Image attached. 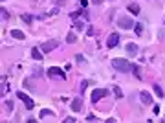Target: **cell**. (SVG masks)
<instances>
[{"instance_id":"cell-4","label":"cell","mask_w":165,"mask_h":123,"mask_svg":"<svg viewBox=\"0 0 165 123\" xmlns=\"http://www.w3.org/2000/svg\"><path fill=\"white\" fill-rule=\"evenodd\" d=\"M117 26L121 29H132L134 28V20L130 17H121V18H117Z\"/></svg>"},{"instance_id":"cell-5","label":"cell","mask_w":165,"mask_h":123,"mask_svg":"<svg viewBox=\"0 0 165 123\" xmlns=\"http://www.w3.org/2000/svg\"><path fill=\"white\" fill-rule=\"evenodd\" d=\"M57 46H59V41H55V39H53V41H46L44 44H41L39 48L42 50V53H50V52H53Z\"/></svg>"},{"instance_id":"cell-31","label":"cell","mask_w":165,"mask_h":123,"mask_svg":"<svg viewBox=\"0 0 165 123\" xmlns=\"http://www.w3.org/2000/svg\"><path fill=\"white\" fill-rule=\"evenodd\" d=\"M88 6V0H81V7L84 9V7H86Z\"/></svg>"},{"instance_id":"cell-25","label":"cell","mask_w":165,"mask_h":123,"mask_svg":"<svg viewBox=\"0 0 165 123\" xmlns=\"http://www.w3.org/2000/svg\"><path fill=\"white\" fill-rule=\"evenodd\" d=\"M73 28H75V29H81V28H83V22H81V20H73Z\"/></svg>"},{"instance_id":"cell-21","label":"cell","mask_w":165,"mask_h":123,"mask_svg":"<svg viewBox=\"0 0 165 123\" xmlns=\"http://www.w3.org/2000/svg\"><path fill=\"white\" fill-rule=\"evenodd\" d=\"M134 31H136V35H141V29H143V26H141V24H134Z\"/></svg>"},{"instance_id":"cell-10","label":"cell","mask_w":165,"mask_h":123,"mask_svg":"<svg viewBox=\"0 0 165 123\" xmlns=\"http://www.w3.org/2000/svg\"><path fill=\"white\" fill-rule=\"evenodd\" d=\"M81 109H83V101L79 99V97H75V99L72 101V110H75V112H79V110H81Z\"/></svg>"},{"instance_id":"cell-19","label":"cell","mask_w":165,"mask_h":123,"mask_svg":"<svg viewBox=\"0 0 165 123\" xmlns=\"http://www.w3.org/2000/svg\"><path fill=\"white\" fill-rule=\"evenodd\" d=\"M0 17H2V20H7V18H9V13L4 9V6L0 7Z\"/></svg>"},{"instance_id":"cell-22","label":"cell","mask_w":165,"mask_h":123,"mask_svg":"<svg viewBox=\"0 0 165 123\" xmlns=\"http://www.w3.org/2000/svg\"><path fill=\"white\" fill-rule=\"evenodd\" d=\"M46 116H53V112L48 110V109H42L41 110V118H46Z\"/></svg>"},{"instance_id":"cell-29","label":"cell","mask_w":165,"mask_h":123,"mask_svg":"<svg viewBox=\"0 0 165 123\" xmlns=\"http://www.w3.org/2000/svg\"><path fill=\"white\" fill-rule=\"evenodd\" d=\"M90 2H92L94 6H101V4H103V0H90Z\"/></svg>"},{"instance_id":"cell-20","label":"cell","mask_w":165,"mask_h":123,"mask_svg":"<svg viewBox=\"0 0 165 123\" xmlns=\"http://www.w3.org/2000/svg\"><path fill=\"white\" fill-rule=\"evenodd\" d=\"M20 17H22V20L26 22V24H31V20H33V18H31V15H28V13H24V15H20Z\"/></svg>"},{"instance_id":"cell-11","label":"cell","mask_w":165,"mask_h":123,"mask_svg":"<svg viewBox=\"0 0 165 123\" xmlns=\"http://www.w3.org/2000/svg\"><path fill=\"white\" fill-rule=\"evenodd\" d=\"M125 48H127L128 55H136V53H138V46H136V44H134V42H128V44H127V46H125Z\"/></svg>"},{"instance_id":"cell-9","label":"cell","mask_w":165,"mask_h":123,"mask_svg":"<svg viewBox=\"0 0 165 123\" xmlns=\"http://www.w3.org/2000/svg\"><path fill=\"white\" fill-rule=\"evenodd\" d=\"M31 57L35 59V61H42V50H41V48H37V46H33V50H31Z\"/></svg>"},{"instance_id":"cell-15","label":"cell","mask_w":165,"mask_h":123,"mask_svg":"<svg viewBox=\"0 0 165 123\" xmlns=\"http://www.w3.org/2000/svg\"><path fill=\"white\" fill-rule=\"evenodd\" d=\"M152 88H154V94H156L158 97H163V90H162L160 85H152Z\"/></svg>"},{"instance_id":"cell-6","label":"cell","mask_w":165,"mask_h":123,"mask_svg":"<svg viewBox=\"0 0 165 123\" xmlns=\"http://www.w3.org/2000/svg\"><path fill=\"white\" fill-rule=\"evenodd\" d=\"M46 73H48V77H61V79H66L64 72L61 70V68H57V66H52V68H48V70H46Z\"/></svg>"},{"instance_id":"cell-30","label":"cell","mask_w":165,"mask_h":123,"mask_svg":"<svg viewBox=\"0 0 165 123\" xmlns=\"http://www.w3.org/2000/svg\"><path fill=\"white\" fill-rule=\"evenodd\" d=\"M86 35H90V37H92V35H94V28H92V26H90V28H88V31H86Z\"/></svg>"},{"instance_id":"cell-12","label":"cell","mask_w":165,"mask_h":123,"mask_svg":"<svg viewBox=\"0 0 165 123\" xmlns=\"http://www.w3.org/2000/svg\"><path fill=\"white\" fill-rule=\"evenodd\" d=\"M127 9H128V11H130L132 15H138V13H139V6H138L136 2H130V4L127 6Z\"/></svg>"},{"instance_id":"cell-7","label":"cell","mask_w":165,"mask_h":123,"mask_svg":"<svg viewBox=\"0 0 165 123\" xmlns=\"http://www.w3.org/2000/svg\"><path fill=\"white\" fill-rule=\"evenodd\" d=\"M117 44H119V33H112L107 39V48H116Z\"/></svg>"},{"instance_id":"cell-13","label":"cell","mask_w":165,"mask_h":123,"mask_svg":"<svg viewBox=\"0 0 165 123\" xmlns=\"http://www.w3.org/2000/svg\"><path fill=\"white\" fill-rule=\"evenodd\" d=\"M11 37H13V39H18V41H22L26 35H24V31H20V29H11Z\"/></svg>"},{"instance_id":"cell-17","label":"cell","mask_w":165,"mask_h":123,"mask_svg":"<svg viewBox=\"0 0 165 123\" xmlns=\"http://www.w3.org/2000/svg\"><path fill=\"white\" fill-rule=\"evenodd\" d=\"M110 88L114 90V94H116V97H117V99H119V97H123V92H121V88H119V86H116V85H114V86H110Z\"/></svg>"},{"instance_id":"cell-27","label":"cell","mask_w":165,"mask_h":123,"mask_svg":"<svg viewBox=\"0 0 165 123\" xmlns=\"http://www.w3.org/2000/svg\"><path fill=\"white\" fill-rule=\"evenodd\" d=\"M86 86H88V81H83V83H81V92L86 90Z\"/></svg>"},{"instance_id":"cell-26","label":"cell","mask_w":165,"mask_h":123,"mask_svg":"<svg viewBox=\"0 0 165 123\" xmlns=\"http://www.w3.org/2000/svg\"><path fill=\"white\" fill-rule=\"evenodd\" d=\"M41 72H42V70H41V68H35V73H33V75H35V77H41V75H42V73H41Z\"/></svg>"},{"instance_id":"cell-1","label":"cell","mask_w":165,"mask_h":123,"mask_svg":"<svg viewBox=\"0 0 165 123\" xmlns=\"http://www.w3.org/2000/svg\"><path fill=\"white\" fill-rule=\"evenodd\" d=\"M112 66L116 68L117 72H128V70H132V65L127 61V59H121V57L112 59Z\"/></svg>"},{"instance_id":"cell-16","label":"cell","mask_w":165,"mask_h":123,"mask_svg":"<svg viewBox=\"0 0 165 123\" xmlns=\"http://www.w3.org/2000/svg\"><path fill=\"white\" fill-rule=\"evenodd\" d=\"M75 41H77V35H75L73 31H70V33H68V37H66V42L72 44V42H75Z\"/></svg>"},{"instance_id":"cell-24","label":"cell","mask_w":165,"mask_h":123,"mask_svg":"<svg viewBox=\"0 0 165 123\" xmlns=\"http://www.w3.org/2000/svg\"><path fill=\"white\" fill-rule=\"evenodd\" d=\"M7 90V85L4 83V77H2V88H0V96H4V92Z\"/></svg>"},{"instance_id":"cell-18","label":"cell","mask_w":165,"mask_h":123,"mask_svg":"<svg viewBox=\"0 0 165 123\" xmlns=\"http://www.w3.org/2000/svg\"><path fill=\"white\" fill-rule=\"evenodd\" d=\"M141 70H139V66H132V73H134V77L136 79H141V73H139Z\"/></svg>"},{"instance_id":"cell-2","label":"cell","mask_w":165,"mask_h":123,"mask_svg":"<svg viewBox=\"0 0 165 123\" xmlns=\"http://www.w3.org/2000/svg\"><path fill=\"white\" fill-rule=\"evenodd\" d=\"M17 97H18V99H20L22 103H24V107H26V109L28 110H31L33 109V107H35V103H33V97H29L28 94H26V92H17Z\"/></svg>"},{"instance_id":"cell-23","label":"cell","mask_w":165,"mask_h":123,"mask_svg":"<svg viewBox=\"0 0 165 123\" xmlns=\"http://www.w3.org/2000/svg\"><path fill=\"white\" fill-rule=\"evenodd\" d=\"M86 121H99V118L94 116V114H88V116H86Z\"/></svg>"},{"instance_id":"cell-28","label":"cell","mask_w":165,"mask_h":123,"mask_svg":"<svg viewBox=\"0 0 165 123\" xmlns=\"http://www.w3.org/2000/svg\"><path fill=\"white\" fill-rule=\"evenodd\" d=\"M64 123H75V118H64Z\"/></svg>"},{"instance_id":"cell-3","label":"cell","mask_w":165,"mask_h":123,"mask_svg":"<svg viewBox=\"0 0 165 123\" xmlns=\"http://www.w3.org/2000/svg\"><path fill=\"white\" fill-rule=\"evenodd\" d=\"M108 96V88H96L92 92V103H99V99Z\"/></svg>"},{"instance_id":"cell-14","label":"cell","mask_w":165,"mask_h":123,"mask_svg":"<svg viewBox=\"0 0 165 123\" xmlns=\"http://www.w3.org/2000/svg\"><path fill=\"white\" fill-rule=\"evenodd\" d=\"M81 15H84V9H77V11H72V13H70V18H72V20H79V17H81Z\"/></svg>"},{"instance_id":"cell-8","label":"cell","mask_w":165,"mask_h":123,"mask_svg":"<svg viewBox=\"0 0 165 123\" xmlns=\"http://www.w3.org/2000/svg\"><path fill=\"white\" fill-rule=\"evenodd\" d=\"M139 99H141L143 105H152V97H151V92H147V90H141L139 92Z\"/></svg>"}]
</instances>
